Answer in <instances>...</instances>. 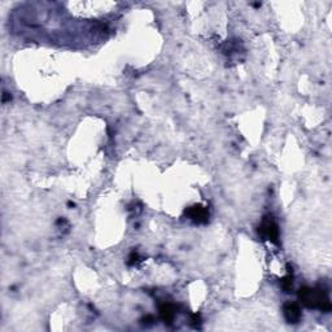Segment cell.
<instances>
[{
	"label": "cell",
	"mask_w": 332,
	"mask_h": 332,
	"mask_svg": "<svg viewBox=\"0 0 332 332\" xmlns=\"http://www.w3.org/2000/svg\"><path fill=\"white\" fill-rule=\"evenodd\" d=\"M298 298L308 308H317L319 310H323V312L331 310V302H330L329 294L322 288L302 287L298 291Z\"/></svg>",
	"instance_id": "1"
},
{
	"label": "cell",
	"mask_w": 332,
	"mask_h": 332,
	"mask_svg": "<svg viewBox=\"0 0 332 332\" xmlns=\"http://www.w3.org/2000/svg\"><path fill=\"white\" fill-rule=\"evenodd\" d=\"M258 233L265 239L270 240L271 243H278V239H279V229H278V225L274 222L273 217H265V219L261 223L260 229H258Z\"/></svg>",
	"instance_id": "2"
},
{
	"label": "cell",
	"mask_w": 332,
	"mask_h": 332,
	"mask_svg": "<svg viewBox=\"0 0 332 332\" xmlns=\"http://www.w3.org/2000/svg\"><path fill=\"white\" fill-rule=\"evenodd\" d=\"M186 216L190 217V219H192L196 223H205L208 222L209 213L204 206L193 205L186 210Z\"/></svg>",
	"instance_id": "3"
},
{
	"label": "cell",
	"mask_w": 332,
	"mask_h": 332,
	"mask_svg": "<svg viewBox=\"0 0 332 332\" xmlns=\"http://www.w3.org/2000/svg\"><path fill=\"white\" fill-rule=\"evenodd\" d=\"M283 313H285V318L288 323H298L301 319V310L298 308L297 304L293 302H288L285 305L283 308Z\"/></svg>",
	"instance_id": "4"
},
{
	"label": "cell",
	"mask_w": 332,
	"mask_h": 332,
	"mask_svg": "<svg viewBox=\"0 0 332 332\" xmlns=\"http://www.w3.org/2000/svg\"><path fill=\"white\" fill-rule=\"evenodd\" d=\"M160 317H161V319L165 323L170 325V323L174 321V317H175L174 306L170 304L161 305V306H160Z\"/></svg>",
	"instance_id": "5"
},
{
	"label": "cell",
	"mask_w": 332,
	"mask_h": 332,
	"mask_svg": "<svg viewBox=\"0 0 332 332\" xmlns=\"http://www.w3.org/2000/svg\"><path fill=\"white\" fill-rule=\"evenodd\" d=\"M282 287H283V289H285V292H289V289L292 288V277L291 275H288V277H285L283 281H282Z\"/></svg>",
	"instance_id": "6"
},
{
	"label": "cell",
	"mask_w": 332,
	"mask_h": 332,
	"mask_svg": "<svg viewBox=\"0 0 332 332\" xmlns=\"http://www.w3.org/2000/svg\"><path fill=\"white\" fill-rule=\"evenodd\" d=\"M8 99H10V95H8V93L3 94V103H5Z\"/></svg>",
	"instance_id": "7"
}]
</instances>
